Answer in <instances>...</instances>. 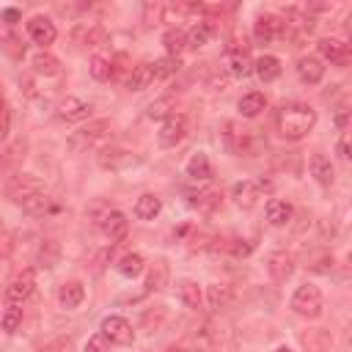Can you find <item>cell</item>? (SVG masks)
Wrapping results in <instances>:
<instances>
[{"instance_id":"cell-31","label":"cell","mask_w":352,"mask_h":352,"mask_svg":"<svg viewBox=\"0 0 352 352\" xmlns=\"http://www.w3.org/2000/svg\"><path fill=\"white\" fill-rule=\"evenodd\" d=\"M206 302H209L212 311L228 308V302H231V289H228V286H220V283L206 286Z\"/></svg>"},{"instance_id":"cell-41","label":"cell","mask_w":352,"mask_h":352,"mask_svg":"<svg viewBox=\"0 0 352 352\" xmlns=\"http://www.w3.org/2000/svg\"><path fill=\"white\" fill-rule=\"evenodd\" d=\"M82 352H107V338H104L102 333H96V336H91Z\"/></svg>"},{"instance_id":"cell-22","label":"cell","mask_w":352,"mask_h":352,"mask_svg":"<svg viewBox=\"0 0 352 352\" xmlns=\"http://www.w3.org/2000/svg\"><path fill=\"white\" fill-rule=\"evenodd\" d=\"M308 168H311V176H314L322 187H330V184H333L336 170H333V165H330V160H327L324 154H314L311 162H308Z\"/></svg>"},{"instance_id":"cell-48","label":"cell","mask_w":352,"mask_h":352,"mask_svg":"<svg viewBox=\"0 0 352 352\" xmlns=\"http://www.w3.org/2000/svg\"><path fill=\"white\" fill-rule=\"evenodd\" d=\"M168 352H184V349H182V346H170Z\"/></svg>"},{"instance_id":"cell-37","label":"cell","mask_w":352,"mask_h":352,"mask_svg":"<svg viewBox=\"0 0 352 352\" xmlns=\"http://www.w3.org/2000/svg\"><path fill=\"white\" fill-rule=\"evenodd\" d=\"M28 214H44V212H50L52 209V201L44 195V192H38V195H33V198H28L25 204H19Z\"/></svg>"},{"instance_id":"cell-20","label":"cell","mask_w":352,"mask_h":352,"mask_svg":"<svg viewBox=\"0 0 352 352\" xmlns=\"http://www.w3.org/2000/svg\"><path fill=\"white\" fill-rule=\"evenodd\" d=\"M226 69H228L231 77H248V74L253 72V63H250V58H248L245 50H228V55H226Z\"/></svg>"},{"instance_id":"cell-34","label":"cell","mask_w":352,"mask_h":352,"mask_svg":"<svg viewBox=\"0 0 352 352\" xmlns=\"http://www.w3.org/2000/svg\"><path fill=\"white\" fill-rule=\"evenodd\" d=\"M118 272H121L124 278L140 275V272H143V256H140V253H126V256H121V258H118Z\"/></svg>"},{"instance_id":"cell-17","label":"cell","mask_w":352,"mask_h":352,"mask_svg":"<svg viewBox=\"0 0 352 352\" xmlns=\"http://www.w3.org/2000/svg\"><path fill=\"white\" fill-rule=\"evenodd\" d=\"M264 212H267V223L270 226H286L292 220V214H294L292 204L289 201H280V198H270L267 206H264Z\"/></svg>"},{"instance_id":"cell-9","label":"cell","mask_w":352,"mask_h":352,"mask_svg":"<svg viewBox=\"0 0 352 352\" xmlns=\"http://www.w3.org/2000/svg\"><path fill=\"white\" fill-rule=\"evenodd\" d=\"M319 55L324 58V60H330L333 66H346L349 63V44L344 41V38H322L319 41ZM319 58V60H322Z\"/></svg>"},{"instance_id":"cell-35","label":"cell","mask_w":352,"mask_h":352,"mask_svg":"<svg viewBox=\"0 0 352 352\" xmlns=\"http://www.w3.org/2000/svg\"><path fill=\"white\" fill-rule=\"evenodd\" d=\"M88 72H91V77H94V80L107 82V80L113 77V63H110L107 58H102V55H94V58H91V63H88Z\"/></svg>"},{"instance_id":"cell-24","label":"cell","mask_w":352,"mask_h":352,"mask_svg":"<svg viewBox=\"0 0 352 352\" xmlns=\"http://www.w3.org/2000/svg\"><path fill=\"white\" fill-rule=\"evenodd\" d=\"M264 107H267V99H264V94H258V91H250V94L239 96V102H236V110H239L245 118H256Z\"/></svg>"},{"instance_id":"cell-21","label":"cell","mask_w":352,"mask_h":352,"mask_svg":"<svg viewBox=\"0 0 352 352\" xmlns=\"http://www.w3.org/2000/svg\"><path fill=\"white\" fill-rule=\"evenodd\" d=\"M253 72L261 82H272V80L280 77V60L275 55H261V58L253 60Z\"/></svg>"},{"instance_id":"cell-39","label":"cell","mask_w":352,"mask_h":352,"mask_svg":"<svg viewBox=\"0 0 352 352\" xmlns=\"http://www.w3.org/2000/svg\"><path fill=\"white\" fill-rule=\"evenodd\" d=\"M104 41H107L104 28H99V25L85 28V36H82V44H85V47H99V44H104Z\"/></svg>"},{"instance_id":"cell-42","label":"cell","mask_w":352,"mask_h":352,"mask_svg":"<svg viewBox=\"0 0 352 352\" xmlns=\"http://www.w3.org/2000/svg\"><path fill=\"white\" fill-rule=\"evenodd\" d=\"M8 132H11V110L3 104L0 107V143L8 138Z\"/></svg>"},{"instance_id":"cell-5","label":"cell","mask_w":352,"mask_h":352,"mask_svg":"<svg viewBox=\"0 0 352 352\" xmlns=\"http://www.w3.org/2000/svg\"><path fill=\"white\" fill-rule=\"evenodd\" d=\"M110 129H113V124H110L107 118H96V121H91L88 126L77 129V132L69 138V148H72V151H85L88 146H94L96 140H102L104 135H110Z\"/></svg>"},{"instance_id":"cell-29","label":"cell","mask_w":352,"mask_h":352,"mask_svg":"<svg viewBox=\"0 0 352 352\" xmlns=\"http://www.w3.org/2000/svg\"><path fill=\"white\" fill-rule=\"evenodd\" d=\"M30 63H33V72H36V74H44V77L60 74V60H58L55 55H50V52H36Z\"/></svg>"},{"instance_id":"cell-25","label":"cell","mask_w":352,"mask_h":352,"mask_svg":"<svg viewBox=\"0 0 352 352\" xmlns=\"http://www.w3.org/2000/svg\"><path fill=\"white\" fill-rule=\"evenodd\" d=\"M151 82H154L151 63H138V66L129 72V77H126V88H129V91H143V88H148Z\"/></svg>"},{"instance_id":"cell-13","label":"cell","mask_w":352,"mask_h":352,"mask_svg":"<svg viewBox=\"0 0 352 352\" xmlns=\"http://www.w3.org/2000/svg\"><path fill=\"white\" fill-rule=\"evenodd\" d=\"M280 33H286V25H283L280 19H275V16H258V19L253 22V36H256L258 44H270V41L278 38Z\"/></svg>"},{"instance_id":"cell-45","label":"cell","mask_w":352,"mask_h":352,"mask_svg":"<svg viewBox=\"0 0 352 352\" xmlns=\"http://www.w3.org/2000/svg\"><path fill=\"white\" fill-rule=\"evenodd\" d=\"M338 154H341L344 160L349 157V154H346V138H341V140H338Z\"/></svg>"},{"instance_id":"cell-40","label":"cell","mask_w":352,"mask_h":352,"mask_svg":"<svg viewBox=\"0 0 352 352\" xmlns=\"http://www.w3.org/2000/svg\"><path fill=\"white\" fill-rule=\"evenodd\" d=\"M170 99H160V102H151L148 107H146V116L148 118H168L170 113Z\"/></svg>"},{"instance_id":"cell-28","label":"cell","mask_w":352,"mask_h":352,"mask_svg":"<svg viewBox=\"0 0 352 352\" xmlns=\"http://www.w3.org/2000/svg\"><path fill=\"white\" fill-rule=\"evenodd\" d=\"M160 209H162V201H160L157 195H151V192H143V195L138 198V204H135V217H140V220H154V217L160 214Z\"/></svg>"},{"instance_id":"cell-18","label":"cell","mask_w":352,"mask_h":352,"mask_svg":"<svg viewBox=\"0 0 352 352\" xmlns=\"http://www.w3.org/2000/svg\"><path fill=\"white\" fill-rule=\"evenodd\" d=\"M96 160H99V165L107 168V170H121V168H126L129 162H135V157H132L129 151H124V148H102Z\"/></svg>"},{"instance_id":"cell-14","label":"cell","mask_w":352,"mask_h":352,"mask_svg":"<svg viewBox=\"0 0 352 352\" xmlns=\"http://www.w3.org/2000/svg\"><path fill=\"white\" fill-rule=\"evenodd\" d=\"M297 77H300L305 85H316V82H322V77H324V63H322L316 55H302V58L297 60Z\"/></svg>"},{"instance_id":"cell-26","label":"cell","mask_w":352,"mask_h":352,"mask_svg":"<svg viewBox=\"0 0 352 352\" xmlns=\"http://www.w3.org/2000/svg\"><path fill=\"white\" fill-rule=\"evenodd\" d=\"M162 44H165V50H168L170 58H179L187 50V33L182 28H168L165 36H162Z\"/></svg>"},{"instance_id":"cell-27","label":"cell","mask_w":352,"mask_h":352,"mask_svg":"<svg viewBox=\"0 0 352 352\" xmlns=\"http://www.w3.org/2000/svg\"><path fill=\"white\" fill-rule=\"evenodd\" d=\"M187 176L195 179V182L212 179V165H209V157H206L204 151H198V154L190 157V162H187Z\"/></svg>"},{"instance_id":"cell-6","label":"cell","mask_w":352,"mask_h":352,"mask_svg":"<svg viewBox=\"0 0 352 352\" xmlns=\"http://www.w3.org/2000/svg\"><path fill=\"white\" fill-rule=\"evenodd\" d=\"M184 135H187V116H184V113H170V116L162 121V126H160V132H157V140H160V146L170 148V146H176V143H182Z\"/></svg>"},{"instance_id":"cell-23","label":"cell","mask_w":352,"mask_h":352,"mask_svg":"<svg viewBox=\"0 0 352 352\" xmlns=\"http://www.w3.org/2000/svg\"><path fill=\"white\" fill-rule=\"evenodd\" d=\"M212 36H214V25H212L209 19H201V22H195V25L187 30V47H192V50L206 47V44L212 41Z\"/></svg>"},{"instance_id":"cell-1","label":"cell","mask_w":352,"mask_h":352,"mask_svg":"<svg viewBox=\"0 0 352 352\" xmlns=\"http://www.w3.org/2000/svg\"><path fill=\"white\" fill-rule=\"evenodd\" d=\"M275 124H278L280 138H286V140H302L314 129V124H316V110L311 104H302V102H289V104H283L278 110Z\"/></svg>"},{"instance_id":"cell-19","label":"cell","mask_w":352,"mask_h":352,"mask_svg":"<svg viewBox=\"0 0 352 352\" xmlns=\"http://www.w3.org/2000/svg\"><path fill=\"white\" fill-rule=\"evenodd\" d=\"M85 300V289H82V283L80 280H66V283H60V289H58V302L63 305V308H77L80 302Z\"/></svg>"},{"instance_id":"cell-12","label":"cell","mask_w":352,"mask_h":352,"mask_svg":"<svg viewBox=\"0 0 352 352\" xmlns=\"http://www.w3.org/2000/svg\"><path fill=\"white\" fill-rule=\"evenodd\" d=\"M55 116L60 118V121H85L88 116H91V104L88 102H82V99H77V96H66L60 104H58V110H55Z\"/></svg>"},{"instance_id":"cell-7","label":"cell","mask_w":352,"mask_h":352,"mask_svg":"<svg viewBox=\"0 0 352 352\" xmlns=\"http://www.w3.org/2000/svg\"><path fill=\"white\" fill-rule=\"evenodd\" d=\"M33 286H36V272H33V270H22V272L6 286L3 297H6L8 305H22V302L33 294Z\"/></svg>"},{"instance_id":"cell-47","label":"cell","mask_w":352,"mask_h":352,"mask_svg":"<svg viewBox=\"0 0 352 352\" xmlns=\"http://www.w3.org/2000/svg\"><path fill=\"white\" fill-rule=\"evenodd\" d=\"M275 352H292V349H289V346H278Z\"/></svg>"},{"instance_id":"cell-16","label":"cell","mask_w":352,"mask_h":352,"mask_svg":"<svg viewBox=\"0 0 352 352\" xmlns=\"http://www.w3.org/2000/svg\"><path fill=\"white\" fill-rule=\"evenodd\" d=\"M300 344L308 352H327L333 346V336L324 327H311V330H302L300 333Z\"/></svg>"},{"instance_id":"cell-4","label":"cell","mask_w":352,"mask_h":352,"mask_svg":"<svg viewBox=\"0 0 352 352\" xmlns=\"http://www.w3.org/2000/svg\"><path fill=\"white\" fill-rule=\"evenodd\" d=\"M267 190H270V182H264V179H242L231 187V198L239 209H253Z\"/></svg>"},{"instance_id":"cell-43","label":"cell","mask_w":352,"mask_h":352,"mask_svg":"<svg viewBox=\"0 0 352 352\" xmlns=\"http://www.w3.org/2000/svg\"><path fill=\"white\" fill-rule=\"evenodd\" d=\"M250 250H253V248H250L245 239H234V242H231V253H234V256H248Z\"/></svg>"},{"instance_id":"cell-33","label":"cell","mask_w":352,"mask_h":352,"mask_svg":"<svg viewBox=\"0 0 352 352\" xmlns=\"http://www.w3.org/2000/svg\"><path fill=\"white\" fill-rule=\"evenodd\" d=\"M179 58H170V55H165V58H157L154 63H151V72H154V80H165V77H173L176 72H179Z\"/></svg>"},{"instance_id":"cell-38","label":"cell","mask_w":352,"mask_h":352,"mask_svg":"<svg viewBox=\"0 0 352 352\" xmlns=\"http://www.w3.org/2000/svg\"><path fill=\"white\" fill-rule=\"evenodd\" d=\"M19 324H22V308L19 305H8V311L3 314V330L14 333Z\"/></svg>"},{"instance_id":"cell-36","label":"cell","mask_w":352,"mask_h":352,"mask_svg":"<svg viewBox=\"0 0 352 352\" xmlns=\"http://www.w3.org/2000/svg\"><path fill=\"white\" fill-rule=\"evenodd\" d=\"M165 280H168V264L160 258V261H154V267H151V272H148V278H146V289H148V292L162 289Z\"/></svg>"},{"instance_id":"cell-11","label":"cell","mask_w":352,"mask_h":352,"mask_svg":"<svg viewBox=\"0 0 352 352\" xmlns=\"http://www.w3.org/2000/svg\"><path fill=\"white\" fill-rule=\"evenodd\" d=\"M99 228H102V234H104L110 242H118V239H124V236H126V231H129V220H126V214H124V212L110 209V212L102 217Z\"/></svg>"},{"instance_id":"cell-30","label":"cell","mask_w":352,"mask_h":352,"mask_svg":"<svg viewBox=\"0 0 352 352\" xmlns=\"http://www.w3.org/2000/svg\"><path fill=\"white\" fill-rule=\"evenodd\" d=\"M179 300H182L184 308L198 311V308H201V300H204L198 283H195V280H182V283H179Z\"/></svg>"},{"instance_id":"cell-10","label":"cell","mask_w":352,"mask_h":352,"mask_svg":"<svg viewBox=\"0 0 352 352\" xmlns=\"http://www.w3.org/2000/svg\"><path fill=\"white\" fill-rule=\"evenodd\" d=\"M267 272H270V278H272L275 283L289 280L292 272H294V258H292V253H286V250L270 253V258H267Z\"/></svg>"},{"instance_id":"cell-8","label":"cell","mask_w":352,"mask_h":352,"mask_svg":"<svg viewBox=\"0 0 352 352\" xmlns=\"http://www.w3.org/2000/svg\"><path fill=\"white\" fill-rule=\"evenodd\" d=\"M99 333H102L110 344H121V346H126V344L135 341V330H132V324H129L124 316H104Z\"/></svg>"},{"instance_id":"cell-46","label":"cell","mask_w":352,"mask_h":352,"mask_svg":"<svg viewBox=\"0 0 352 352\" xmlns=\"http://www.w3.org/2000/svg\"><path fill=\"white\" fill-rule=\"evenodd\" d=\"M6 104V96H3V88H0V107Z\"/></svg>"},{"instance_id":"cell-15","label":"cell","mask_w":352,"mask_h":352,"mask_svg":"<svg viewBox=\"0 0 352 352\" xmlns=\"http://www.w3.org/2000/svg\"><path fill=\"white\" fill-rule=\"evenodd\" d=\"M28 36L36 41V44H41V47H47V44H52L55 41V36H58V30H55V25L47 19V16H33L30 22H28Z\"/></svg>"},{"instance_id":"cell-44","label":"cell","mask_w":352,"mask_h":352,"mask_svg":"<svg viewBox=\"0 0 352 352\" xmlns=\"http://www.w3.org/2000/svg\"><path fill=\"white\" fill-rule=\"evenodd\" d=\"M0 16H3V22H6V25H14V22L19 19V11H16V8H6Z\"/></svg>"},{"instance_id":"cell-3","label":"cell","mask_w":352,"mask_h":352,"mask_svg":"<svg viewBox=\"0 0 352 352\" xmlns=\"http://www.w3.org/2000/svg\"><path fill=\"white\" fill-rule=\"evenodd\" d=\"M38 192H44V184H41V179L33 176V173H16V176H11L8 184H6V195H8L14 204H25L28 198H33V195H38Z\"/></svg>"},{"instance_id":"cell-32","label":"cell","mask_w":352,"mask_h":352,"mask_svg":"<svg viewBox=\"0 0 352 352\" xmlns=\"http://www.w3.org/2000/svg\"><path fill=\"white\" fill-rule=\"evenodd\" d=\"M220 204V192L217 190H201V192H190V206L201 209V212H214Z\"/></svg>"},{"instance_id":"cell-2","label":"cell","mask_w":352,"mask_h":352,"mask_svg":"<svg viewBox=\"0 0 352 352\" xmlns=\"http://www.w3.org/2000/svg\"><path fill=\"white\" fill-rule=\"evenodd\" d=\"M292 311H294L297 316H305V319L322 316V311H324V297H322L319 286H314V283L297 286L294 294H292Z\"/></svg>"}]
</instances>
